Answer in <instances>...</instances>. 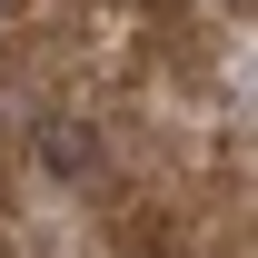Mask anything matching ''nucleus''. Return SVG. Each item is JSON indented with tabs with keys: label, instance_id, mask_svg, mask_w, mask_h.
<instances>
[{
	"label": "nucleus",
	"instance_id": "f257e3e1",
	"mask_svg": "<svg viewBox=\"0 0 258 258\" xmlns=\"http://www.w3.org/2000/svg\"><path fill=\"white\" fill-rule=\"evenodd\" d=\"M40 149H50V169H60V179H80V169L99 159V139H90V129H70V119H50V129H40Z\"/></svg>",
	"mask_w": 258,
	"mask_h": 258
}]
</instances>
